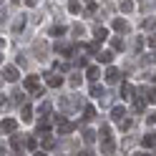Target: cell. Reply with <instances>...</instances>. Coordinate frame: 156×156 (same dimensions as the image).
<instances>
[{
	"label": "cell",
	"instance_id": "cell-1",
	"mask_svg": "<svg viewBox=\"0 0 156 156\" xmlns=\"http://www.w3.org/2000/svg\"><path fill=\"white\" fill-rule=\"evenodd\" d=\"M113 136H111V129L108 126H101V151L108 156V154H113Z\"/></svg>",
	"mask_w": 156,
	"mask_h": 156
},
{
	"label": "cell",
	"instance_id": "cell-2",
	"mask_svg": "<svg viewBox=\"0 0 156 156\" xmlns=\"http://www.w3.org/2000/svg\"><path fill=\"white\" fill-rule=\"evenodd\" d=\"M25 88L33 91L35 96H43V88H41V81H38V76H28L25 78Z\"/></svg>",
	"mask_w": 156,
	"mask_h": 156
},
{
	"label": "cell",
	"instance_id": "cell-3",
	"mask_svg": "<svg viewBox=\"0 0 156 156\" xmlns=\"http://www.w3.org/2000/svg\"><path fill=\"white\" fill-rule=\"evenodd\" d=\"M123 81V73L119 71V68H108V71H106V83H111V86H116V83H121Z\"/></svg>",
	"mask_w": 156,
	"mask_h": 156
},
{
	"label": "cell",
	"instance_id": "cell-4",
	"mask_svg": "<svg viewBox=\"0 0 156 156\" xmlns=\"http://www.w3.org/2000/svg\"><path fill=\"white\" fill-rule=\"evenodd\" d=\"M15 129H18V121L15 119H5L3 123H0V131H3V133H15Z\"/></svg>",
	"mask_w": 156,
	"mask_h": 156
},
{
	"label": "cell",
	"instance_id": "cell-5",
	"mask_svg": "<svg viewBox=\"0 0 156 156\" xmlns=\"http://www.w3.org/2000/svg\"><path fill=\"white\" fill-rule=\"evenodd\" d=\"M45 83L51 86V88H58V86L63 83V78L58 76V73H45Z\"/></svg>",
	"mask_w": 156,
	"mask_h": 156
},
{
	"label": "cell",
	"instance_id": "cell-6",
	"mask_svg": "<svg viewBox=\"0 0 156 156\" xmlns=\"http://www.w3.org/2000/svg\"><path fill=\"white\" fill-rule=\"evenodd\" d=\"M3 76H5V81H10V83H15L18 78H20V76H18V68H15V66H8L5 71H3Z\"/></svg>",
	"mask_w": 156,
	"mask_h": 156
},
{
	"label": "cell",
	"instance_id": "cell-7",
	"mask_svg": "<svg viewBox=\"0 0 156 156\" xmlns=\"http://www.w3.org/2000/svg\"><path fill=\"white\" fill-rule=\"evenodd\" d=\"M111 119H113L116 123H121V121L126 119V108H123V106H113V111H111Z\"/></svg>",
	"mask_w": 156,
	"mask_h": 156
},
{
	"label": "cell",
	"instance_id": "cell-8",
	"mask_svg": "<svg viewBox=\"0 0 156 156\" xmlns=\"http://www.w3.org/2000/svg\"><path fill=\"white\" fill-rule=\"evenodd\" d=\"M71 131H73V123L71 121H63V116H61V119H58V133L66 136V133H71Z\"/></svg>",
	"mask_w": 156,
	"mask_h": 156
},
{
	"label": "cell",
	"instance_id": "cell-9",
	"mask_svg": "<svg viewBox=\"0 0 156 156\" xmlns=\"http://www.w3.org/2000/svg\"><path fill=\"white\" fill-rule=\"evenodd\" d=\"M113 30H119V33H129V23L121 20V18H116V20H113Z\"/></svg>",
	"mask_w": 156,
	"mask_h": 156
},
{
	"label": "cell",
	"instance_id": "cell-10",
	"mask_svg": "<svg viewBox=\"0 0 156 156\" xmlns=\"http://www.w3.org/2000/svg\"><path fill=\"white\" fill-rule=\"evenodd\" d=\"M144 149H156V133H146L144 136Z\"/></svg>",
	"mask_w": 156,
	"mask_h": 156
},
{
	"label": "cell",
	"instance_id": "cell-11",
	"mask_svg": "<svg viewBox=\"0 0 156 156\" xmlns=\"http://www.w3.org/2000/svg\"><path fill=\"white\" fill-rule=\"evenodd\" d=\"M23 144H25V141L20 139V136H13V139H10V149H13V151H20Z\"/></svg>",
	"mask_w": 156,
	"mask_h": 156
},
{
	"label": "cell",
	"instance_id": "cell-12",
	"mask_svg": "<svg viewBox=\"0 0 156 156\" xmlns=\"http://www.w3.org/2000/svg\"><path fill=\"white\" fill-rule=\"evenodd\" d=\"M38 113H41L43 119H48V113H51V103H48V101H43L41 106H38Z\"/></svg>",
	"mask_w": 156,
	"mask_h": 156
},
{
	"label": "cell",
	"instance_id": "cell-13",
	"mask_svg": "<svg viewBox=\"0 0 156 156\" xmlns=\"http://www.w3.org/2000/svg\"><path fill=\"white\" fill-rule=\"evenodd\" d=\"M33 48H35V53H38V58H45V53H48V45H45V43H35Z\"/></svg>",
	"mask_w": 156,
	"mask_h": 156
},
{
	"label": "cell",
	"instance_id": "cell-14",
	"mask_svg": "<svg viewBox=\"0 0 156 156\" xmlns=\"http://www.w3.org/2000/svg\"><path fill=\"white\" fill-rule=\"evenodd\" d=\"M111 61H113V53H111V51L98 53V63H111Z\"/></svg>",
	"mask_w": 156,
	"mask_h": 156
},
{
	"label": "cell",
	"instance_id": "cell-15",
	"mask_svg": "<svg viewBox=\"0 0 156 156\" xmlns=\"http://www.w3.org/2000/svg\"><path fill=\"white\" fill-rule=\"evenodd\" d=\"M20 119H23V121H33V108H30V106L23 103V116H20Z\"/></svg>",
	"mask_w": 156,
	"mask_h": 156
},
{
	"label": "cell",
	"instance_id": "cell-16",
	"mask_svg": "<svg viewBox=\"0 0 156 156\" xmlns=\"http://www.w3.org/2000/svg\"><path fill=\"white\" fill-rule=\"evenodd\" d=\"M23 28H25V18L20 15V18H18V20L13 23V33H20V30H23Z\"/></svg>",
	"mask_w": 156,
	"mask_h": 156
},
{
	"label": "cell",
	"instance_id": "cell-17",
	"mask_svg": "<svg viewBox=\"0 0 156 156\" xmlns=\"http://www.w3.org/2000/svg\"><path fill=\"white\" fill-rule=\"evenodd\" d=\"M25 149H30V151L38 149V139H35V136H28V139H25Z\"/></svg>",
	"mask_w": 156,
	"mask_h": 156
},
{
	"label": "cell",
	"instance_id": "cell-18",
	"mask_svg": "<svg viewBox=\"0 0 156 156\" xmlns=\"http://www.w3.org/2000/svg\"><path fill=\"white\" fill-rule=\"evenodd\" d=\"M13 101H15V103H25V93H23L20 88H15V91H13Z\"/></svg>",
	"mask_w": 156,
	"mask_h": 156
},
{
	"label": "cell",
	"instance_id": "cell-19",
	"mask_svg": "<svg viewBox=\"0 0 156 156\" xmlns=\"http://www.w3.org/2000/svg\"><path fill=\"white\" fill-rule=\"evenodd\" d=\"M83 141H86V144H93V141H96V131L86 129V131H83Z\"/></svg>",
	"mask_w": 156,
	"mask_h": 156
},
{
	"label": "cell",
	"instance_id": "cell-20",
	"mask_svg": "<svg viewBox=\"0 0 156 156\" xmlns=\"http://www.w3.org/2000/svg\"><path fill=\"white\" fill-rule=\"evenodd\" d=\"M106 38H108V30H106V28H96V41H106Z\"/></svg>",
	"mask_w": 156,
	"mask_h": 156
},
{
	"label": "cell",
	"instance_id": "cell-21",
	"mask_svg": "<svg viewBox=\"0 0 156 156\" xmlns=\"http://www.w3.org/2000/svg\"><path fill=\"white\" fill-rule=\"evenodd\" d=\"M86 76H88V78H91V81H96V78H98V76H101V71H98V68H96V66H91V68H88V71H86Z\"/></svg>",
	"mask_w": 156,
	"mask_h": 156
},
{
	"label": "cell",
	"instance_id": "cell-22",
	"mask_svg": "<svg viewBox=\"0 0 156 156\" xmlns=\"http://www.w3.org/2000/svg\"><path fill=\"white\" fill-rule=\"evenodd\" d=\"M121 93H123V98H131V93H133V88L129 83H121Z\"/></svg>",
	"mask_w": 156,
	"mask_h": 156
},
{
	"label": "cell",
	"instance_id": "cell-23",
	"mask_svg": "<svg viewBox=\"0 0 156 156\" xmlns=\"http://www.w3.org/2000/svg\"><path fill=\"white\" fill-rule=\"evenodd\" d=\"M121 10L123 13H131L133 10V3H131V0H121Z\"/></svg>",
	"mask_w": 156,
	"mask_h": 156
},
{
	"label": "cell",
	"instance_id": "cell-24",
	"mask_svg": "<svg viewBox=\"0 0 156 156\" xmlns=\"http://www.w3.org/2000/svg\"><path fill=\"white\" fill-rule=\"evenodd\" d=\"M83 113H86L83 119H86V121H91L93 116H96V108H93V106H86V111H83Z\"/></svg>",
	"mask_w": 156,
	"mask_h": 156
},
{
	"label": "cell",
	"instance_id": "cell-25",
	"mask_svg": "<svg viewBox=\"0 0 156 156\" xmlns=\"http://www.w3.org/2000/svg\"><path fill=\"white\" fill-rule=\"evenodd\" d=\"M48 129H51V121H48V119H41V121H38V131H48Z\"/></svg>",
	"mask_w": 156,
	"mask_h": 156
},
{
	"label": "cell",
	"instance_id": "cell-26",
	"mask_svg": "<svg viewBox=\"0 0 156 156\" xmlns=\"http://www.w3.org/2000/svg\"><path fill=\"white\" fill-rule=\"evenodd\" d=\"M141 25L146 28V30H151V28H156V18H146V20H144Z\"/></svg>",
	"mask_w": 156,
	"mask_h": 156
},
{
	"label": "cell",
	"instance_id": "cell-27",
	"mask_svg": "<svg viewBox=\"0 0 156 156\" xmlns=\"http://www.w3.org/2000/svg\"><path fill=\"white\" fill-rule=\"evenodd\" d=\"M68 10H71V13H78V10H81V3H78V0H71V3H68Z\"/></svg>",
	"mask_w": 156,
	"mask_h": 156
},
{
	"label": "cell",
	"instance_id": "cell-28",
	"mask_svg": "<svg viewBox=\"0 0 156 156\" xmlns=\"http://www.w3.org/2000/svg\"><path fill=\"white\" fill-rule=\"evenodd\" d=\"M111 45H113V51H123V41H121V38H113Z\"/></svg>",
	"mask_w": 156,
	"mask_h": 156
},
{
	"label": "cell",
	"instance_id": "cell-29",
	"mask_svg": "<svg viewBox=\"0 0 156 156\" xmlns=\"http://www.w3.org/2000/svg\"><path fill=\"white\" fill-rule=\"evenodd\" d=\"M53 146H55V141L51 136H43V149H53Z\"/></svg>",
	"mask_w": 156,
	"mask_h": 156
},
{
	"label": "cell",
	"instance_id": "cell-30",
	"mask_svg": "<svg viewBox=\"0 0 156 156\" xmlns=\"http://www.w3.org/2000/svg\"><path fill=\"white\" fill-rule=\"evenodd\" d=\"M91 96L101 98V96H103V88H101V86H91Z\"/></svg>",
	"mask_w": 156,
	"mask_h": 156
},
{
	"label": "cell",
	"instance_id": "cell-31",
	"mask_svg": "<svg viewBox=\"0 0 156 156\" xmlns=\"http://www.w3.org/2000/svg\"><path fill=\"white\" fill-rule=\"evenodd\" d=\"M63 33H66V28H63V25H55L53 30H51V35H58V38H61Z\"/></svg>",
	"mask_w": 156,
	"mask_h": 156
},
{
	"label": "cell",
	"instance_id": "cell-32",
	"mask_svg": "<svg viewBox=\"0 0 156 156\" xmlns=\"http://www.w3.org/2000/svg\"><path fill=\"white\" fill-rule=\"evenodd\" d=\"M121 129L129 131V129H131V119H123V121H121Z\"/></svg>",
	"mask_w": 156,
	"mask_h": 156
},
{
	"label": "cell",
	"instance_id": "cell-33",
	"mask_svg": "<svg viewBox=\"0 0 156 156\" xmlns=\"http://www.w3.org/2000/svg\"><path fill=\"white\" fill-rule=\"evenodd\" d=\"M78 83H81V76H78V73L71 76V86H78Z\"/></svg>",
	"mask_w": 156,
	"mask_h": 156
},
{
	"label": "cell",
	"instance_id": "cell-34",
	"mask_svg": "<svg viewBox=\"0 0 156 156\" xmlns=\"http://www.w3.org/2000/svg\"><path fill=\"white\" fill-rule=\"evenodd\" d=\"M149 45H151V48H156V35H151V38H149Z\"/></svg>",
	"mask_w": 156,
	"mask_h": 156
},
{
	"label": "cell",
	"instance_id": "cell-35",
	"mask_svg": "<svg viewBox=\"0 0 156 156\" xmlns=\"http://www.w3.org/2000/svg\"><path fill=\"white\" fill-rule=\"evenodd\" d=\"M25 5H30V8H33V5H38V0H25Z\"/></svg>",
	"mask_w": 156,
	"mask_h": 156
},
{
	"label": "cell",
	"instance_id": "cell-36",
	"mask_svg": "<svg viewBox=\"0 0 156 156\" xmlns=\"http://www.w3.org/2000/svg\"><path fill=\"white\" fill-rule=\"evenodd\" d=\"M78 156H96V154H91V151H83V154H78Z\"/></svg>",
	"mask_w": 156,
	"mask_h": 156
},
{
	"label": "cell",
	"instance_id": "cell-37",
	"mask_svg": "<svg viewBox=\"0 0 156 156\" xmlns=\"http://www.w3.org/2000/svg\"><path fill=\"white\" fill-rule=\"evenodd\" d=\"M0 106H5V96L3 93H0Z\"/></svg>",
	"mask_w": 156,
	"mask_h": 156
},
{
	"label": "cell",
	"instance_id": "cell-38",
	"mask_svg": "<svg viewBox=\"0 0 156 156\" xmlns=\"http://www.w3.org/2000/svg\"><path fill=\"white\" fill-rule=\"evenodd\" d=\"M3 20H5V13H3V10H0V23H3Z\"/></svg>",
	"mask_w": 156,
	"mask_h": 156
},
{
	"label": "cell",
	"instance_id": "cell-39",
	"mask_svg": "<svg viewBox=\"0 0 156 156\" xmlns=\"http://www.w3.org/2000/svg\"><path fill=\"white\" fill-rule=\"evenodd\" d=\"M35 156H45V154H43V151H35Z\"/></svg>",
	"mask_w": 156,
	"mask_h": 156
},
{
	"label": "cell",
	"instance_id": "cell-40",
	"mask_svg": "<svg viewBox=\"0 0 156 156\" xmlns=\"http://www.w3.org/2000/svg\"><path fill=\"white\" fill-rule=\"evenodd\" d=\"M136 156H149V154H146V151H141V154H136Z\"/></svg>",
	"mask_w": 156,
	"mask_h": 156
},
{
	"label": "cell",
	"instance_id": "cell-41",
	"mask_svg": "<svg viewBox=\"0 0 156 156\" xmlns=\"http://www.w3.org/2000/svg\"><path fill=\"white\" fill-rule=\"evenodd\" d=\"M3 45H5V41H3V38H0V48H3Z\"/></svg>",
	"mask_w": 156,
	"mask_h": 156
},
{
	"label": "cell",
	"instance_id": "cell-42",
	"mask_svg": "<svg viewBox=\"0 0 156 156\" xmlns=\"http://www.w3.org/2000/svg\"><path fill=\"white\" fill-rule=\"evenodd\" d=\"M0 63H3V55H0Z\"/></svg>",
	"mask_w": 156,
	"mask_h": 156
},
{
	"label": "cell",
	"instance_id": "cell-43",
	"mask_svg": "<svg viewBox=\"0 0 156 156\" xmlns=\"http://www.w3.org/2000/svg\"><path fill=\"white\" fill-rule=\"evenodd\" d=\"M154 81H156V73H154Z\"/></svg>",
	"mask_w": 156,
	"mask_h": 156
}]
</instances>
